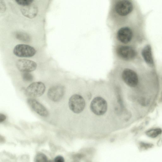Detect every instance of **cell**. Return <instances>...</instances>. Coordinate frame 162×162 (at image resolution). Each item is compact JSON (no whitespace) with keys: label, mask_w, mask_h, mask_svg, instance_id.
<instances>
[{"label":"cell","mask_w":162,"mask_h":162,"mask_svg":"<svg viewBox=\"0 0 162 162\" xmlns=\"http://www.w3.org/2000/svg\"><path fill=\"white\" fill-rule=\"evenodd\" d=\"M134 9L130 0H110L106 18V24L110 32L131 24Z\"/></svg>","instance_id":"cell-1"},{"label":"cell","mask_w":162,"mask_h":162,"mask_svg":"<svg viewBox=\"0 0 162 162\" xmlns=\"http://www.w3.org/2000/svg\"><path fill=\"white\" fill-rule=\"evenodd\" d=\"M112 52L116 62L124 63L132 61L136 57L137 52L132 45L113 44Z\"/></svg>","instance_id":"cell-2"},{"label":"cell","mask_w":162,"mask_h":162,"mask_svg":"<svg viewBox=\"0 0 162 162\" xmlns=\"http://www.w3.org/2000/svg\"><path fill=\"white\" fill-rule=\"evenodd\" d=\"M45 89V85L42 82H34L27 87L25 90V94L30 98H37L41 96L44 93Z\"/></svg>","instance_id":"cell-3"},{"label":"cell","mask_w":162,"mask_h":162,"mask_svg":"<svg viewBox=\"0 0 162 162\" xmlns=\"http://www.w3.org/2000/svg\"><path fill=\"white\" fill-rule=\"evenodd\" d=\"M91 111L97 115H104L107 109V102L101 97H97L92 101L90 105Z\"/></svg>","instance_id":"cell-4"},{"label":"cell","mask_w":162,"mask_h":162,"mask_svg":"<svg viewBox=\"0 0 162 162\" xmlns=\"http://www.w3.org/2000/svg\"><path fill=\"white\" fill-rule=\"evenodd\" d=\"M69 105L70 109L75 113L82 112L85 106V101L83 97L78 94L72 95L70 99Z\"/></svg>","instance_id":"cell-5"},{"label":"cell","mask_w":162,"mask_h":162,"mask_svg":"<svg viewBox=\"0 0 162 162\" xmlns=\"http://www.w3.org/2000/svg\"><path fill=\"white\" fill-rule=\"evenodd\" d=\"M36 51L34 48L29 45L20 44L16 45L13 50L15 55L21 57H30L34 56Z\"/></svg>","instance_id":"cell-6"},{"label":"cell","mask_w":162,"mask_h":162,"mask_svg":"<svg viewBox=\"0 0 162 162\" xmlns=\"http://www.w3.org/2000/svg\"><path fill=\"white\" fill-rule=\"evenodd\" d=\"M122 76L124 82L131 87H135L138 83V78L136 73L128 68H124L122 72Z\"/></svg>","instance_id":"cell-7"},{"label":"cell","mask_w":162,"mask_h":162,"mask_svg":"<svg viewBox=\"0 0 162 162\" xmlns=\"http://www.w3.org/2000/svg\"><path fill=\"white\" fill-rule=\"evenodd\" d=\"M65 92L63 86L61 85L54 86L48 90L47 95L48 98L52 101L57 102L62 98Z\"/></svg>","instance_id":"cell-8"},{"label":"cell","mask_w":162,"mask_h":162,"mask_svg":"<svg viewBox=\"0 0 162 162\" xmlns=\"http://www.w3.org/2000/svg\"><path fill=\"white\" fill-rule=\"evenodd\" d=\"M18 70L23 73L34 71L37 68V64L34 61L27 59H19L16 64Z\"/></svg>","instance_id":"cell-9"},{"label":"cell","mask_w":162,"mask_h":162,"mask_svg":"<svg viewBox=\"0 0 162 162\" xmlns=\"http://www.w3.org/2000/svg\"><path fill=\"white\" fill-rule=\"evenodd\" d=\"M27 103L30 107L40 116L44 117L48 116V112L46 108L35 99L29 98L27 100Z\"/></svg>","instance_id":"cell-10"},{"label":"cell","mask_w":162,"mask_h":162,"mask_svg":"<svg viewBox=\"0 0 162 162\" xmlns=\"http://www.w3.org/2000/svg\"><path fill=\"white\" fill-rule=\"evenodd\" d=\"M21 12L25 17L29 19H32L36 17L38 12V8L34 4L23 7L21 9Z\"/></svg>","instance_id":"cell-11"},{"label":"cell","mask_w":162,"mask_h":162,"mask_svg":"<svg viewBox=\"0 0 162 162\" xmlns=\"http://www.w3.org/2000/svg\"><path fill=\"white\" fill-rule=\"evenodd\" d=\"M142 54L144 60L148 64L151 66L154 64L151 48L149 45L146 46L142 51Z\"/></svg>","instance_id":"cell-12"},{"label":"cell","mask_w":162,"mask_h":162,"mask_svg":"<svg viewBox=\"0 0 162 162\" xmlns=\"http://www.w3.org/2000/svg\"><path fill=\"white\" fill-rule=\"evenodd\" d=\"M162 133V129L157 128L149 129L146 132L145 134L149 137L154 138L161 135Z\"/></svg>","instance_id":"cell-13"},{"label":"cell","mask_w":162,"mask_h":162,"mask_svg":"<svg viewBox=\"0 0 162 162\" xmlns=\"http://www.w3.org/2000/svg\"><path fill=\"white\" fill-rule=\"evenodd\" d=\"M15 36L17 39L25 42H29L30 40V37L27 34L21 31L16 32Z\"/></svg>","instance_id":"cell-14"},{"label":"cell","mask_w":162,"mask_h":162,"mask_svg":"<svg viewBox=\"0 0 162 162\" xmlns=\"http://www.w3.org/2000/svg\"><path fill=\"white\" fill-rule=\"evenodd\" d=\"M154 147V144L150 143L141 142L139 144V149L141 151H147L152 148Z\"/></svg>","instance_id":"cell-15"},{"label":"cell","mask_w":162,"mask_h":162,"mask_svg":"<svg viewBox=\"0 0 162 162\" xmlns=\"http://www.w3.org/2000/svg\"><path fill=\"white\" fill-rule=\"evenodd\" d=\"M35 162H48L47 156L42 153L38 154L35 158Z\"/></svg>","instance_id":"cell-16"},{"label":"cell","mask_w":162,"mask_h":162,"mask_svg":"<svg viewBox=\"0 0 162 162\" xmlns=\"http://www.w3.org/2000/svg\"><path fill=\"white\" fill-rule=\"evenodd\" d=\"M23 80L25 82H31L34 79L33 76L29 72L23 73L22 74Z\"/></svg>","instance_id":"cell-17"},{"label":"cell","mask_w":162,"mask_h":162,"mask_svg":"<svg viewBox=\"0 0 162 162\" xmlns=\"http://www.w3.org/2000/svg\"><path fill=\"white\" fill-rule=\"evenodd\" d=\"M15 2L18 4L23 6V7H25L32 4L34 1L33 0H17Z\"/></svg>","instance_id":"cell-18"},{"label":"cell","mask_w":162,"mask_h":162,"mask_svg":"<svg viewBox=\"0 0 162 162\" xmlns=\"http://www.w3.org/2000/svg\"><path fill=\"white\" fill-rule=\"evenodd\" d=\"M1 12H4L6 10V6L4 2L3 1H1Z\"/></svg>","instance_id":"cell-19"},{"label":"cell","mask_w":162,"mask_h":162,"mask_svg":"<svg viewBox=\"0 0 162 162\" xmlns=\"http://www.w3.org/2000/svg\"><path fill=\"white\" fill-rule=\"evenodd\" d=\"M54 162H65V160L63 157L58 156L55 158Z\"/></svg>","instance_id":"cell-20"},{"label":"cell","mask_w":162,"mask_h":162,"mask_svg":"<svg viewBox=\"0 0 162 162\" xmlns=\"http://www.w3.org/2000/svg\"><path fill=\"white\" fill-rule=\"evenodd\" d=\"M7 117L5 115L2 114H0V123H1L6 120Z\"/></svg>","instance_id":"cell-21"},{"label":"cell","mask_w":162,"mask_h":162,"mask_svg":"<svg viewBox=\"0 0 162 162\" xmlns=\"http://www.w3.org/2000/svg\"><path fill=\"white\" fill-rule=\"evenodd\" d=\"M162 143V141L161 139L159 140L157 142V145L158 146H160Z\"/></svg>","instance_id":"cell-22"}]
</instances>
